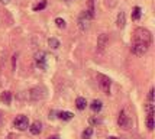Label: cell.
Masks as SVG:
<instances>
[{"instance_id": "1", "label": "cell", "mask_w": 155, "mask_h": 139, "mask_svg": "<svg viewBox=\"0 0 155 139\" xmlns=\"http://www.w3.org/2000/svg\"><path fill=\"white\" fill-rule=\"evenodd\" d=\"M152 42V35L148 29H143V28H138L134 32V41L132 44H145V45H151Z\"/></svg>"}, {"instance_id": "2", "label": "cell", "mask_w": 155, "mask_h": 139, "mask_svg": "<svg viewBox=\"0 0 155 139\" xmlns=\"http://www.w3.org/2000/svg\"><path fill=\"white\" fill-rule=\"evenodd\" d=\"M13 125L18 131H26L28 127H29V119H28L25 114H19V116H16Z\"/></svg>"}, {"instance_id": "3", "label": "cell", "mask_w": 155, "mask_h": 139, "mask_svg": "<svg viewBox=\"0 0 155 139\" xmlns=\"http://www.w3.org/2000/svg\"><path fill=\"white\" fill-rule=\"evenodd\" d=\"M97 80H99V86L103 91L109 94L110 93V86H112V80L109 78L107 75H103V74H97Z\"/></svg>"}, {"instance_id": "4", "label": "cell", "mask_w": 155, "mask_h": 139, "mask_svg": "<svg viewBox=\"0 0 155 139\" xmlns=\"http://www.w3.org/2000/svg\"><path fill=\"white\" fill-rule=\"evenodd\" d=\"M117 123H119V126L123 127V129H129V127L132 126V120H130V117L126 114V110H122V112L119 113Z\"/></svg>"}, {"instance_id": "5", "label": "cell", "mask_w": 155, "mask_h": 139, "mask_svg": "<svg viewBox=\"0 0 155 139\" xmlns=\"http://www.w3.org/2000/svg\"><path fill=\"white\" fill-rule=\"evenodd\" d=\"M148 49H149V45H145V44H132V46H130L132 54H135L138 57H142L143 54H147Z\"/></svg>"}, {"instance_id": "6", "label": "cell", "mask_w": 155, "mask_h": 139, "mask_svg": "<svg viewBox=\"0 0 155 139\" xmlns=\"http://www.w3.org/2000/svg\"><path fill=\"white\" fill-rule=\"evenodd\" d=\"M35 64L41 70H47V55H45V52L39 51V52L35 54Z\"/></svg>"}, {"instance_id": "7", "label": "cell", "mask_w": 155, "mask_h": 139, "mask_svg": "<svg viewBox=\"0 0 155 139\" xmlns=\"http://www.w3.org/2000/svg\"><path fill=\"white\" fill-rule=\"evenodd\" d=\"M90 18H88V15L86 12H83L81 16L78 18V26H80L81 31H87L88 28H90Z\"/></svg>"}, {"instance_id": "8", "label": "cell", "mask_w": 155, "mask_h": 139, "mask_svg": "<svg viewBox=\"0 0 155 139\" xmlns=\"http://www.w3.org/2000/svg\"><path fill=\"white\" fill-rule=\"evenodd\" d=\"M107 45H109V36L106 33H101L100 36H99V39H97V51L103 52Z\"/></svg>"}, {"instance_id": "9", "label": "cell", "mask_w": 155, "mask_h": 139, "mask_svg": "<svg viewBox=\"0 0 155 139\" xmlns=\"http://www.w3.org/2000/svg\"><path fill=\"white\" fill-rule=\"evenodd\" d=\"M28 129L31 131V133H32V135H39L41 131H42V123L36 120V122H34V123H32V125L29 126Z\"/></svg>"}, {"instance_id": "10", "label": "cell", "mask_w": 155, "mask_h": 139, "mask_svg": "<svg viewBox=\"0 0 155 139\" xmlns=\"http://www.w3.org/2000/svg\"><path fill=\"white\" fill-rule=\"evenodd\" d=\"M84 12L88 15V18H90V19H93V18H94V12H96L94 0H87V9H86Z\"/></svg>"}, {"instance_id": "11", "label": "cell", "mask_w": 155, "mask_h": 139, "mask_svg": "<svg viewBox=\"0 0 155 139\" xmlns=\"http://www.w3.org/2000/svg\"><path fill=\"white\" fill-rule=\"evenodd\" d=\"M126 25V16H125V12H119L117 15V19H116V26L117 28H123Z\"/></svg>"}, {"instance_id": "12", "label": "cell", "mask_w": 155, "mask_h": 139, "mask_svg": "<svg viewBox=\"0 0 155 139\" xmlns=\"http://www.w3.org/2000/svg\"><path fill=\"white\" fill-rule=\"evenodd\" d=\"M0 100L5 103V104H10V101H12V93L10 91H5V93H2V96H0Z\"/></svg>"}, {"instance_id": "13", "label": "cell", "mask_w": 155, "mask_h": 139, "mask_svg": "<svg viewBox=\"0 0 155 139\" xmlns=\"http://www.w3.org/2000/svg\"><path fill=\"white\" fill-rule=\"evenodd\" d=\"M75 106H77L78 110H84L86 106H87V100L84 99V97H77V100H75Z\"/></svg>"}, {"instance_id": "14", "label": "cell", "mask_w": 155, "mask_h": 139, "mask_svg": "<svg viewBox=\"0 0 155 139\" xmlns=\"http://www.w3.org/2000/svg\"><path fill=\"white\" fill-rule=\"evenodd\" d=\"M58 117H60L61 120H71L74 117V114L71 112H60L58 113Z\"/></svg>"}, {"instance_id": "15", "label": "cell", "mask_w": 155, "mask_h": 139, "mask_svg": "<svg viewBox=\"0 0 155 139\" xmlns=\"http://www.w3.org/2000/svg\"><path fill=\"white\" fill-rule=\"evenodd\" d=\"M90 107H91V110H93V112H100L101 110V101L100 100H93V101H91V104H90Z\"/></svg>"}, {"instance_id": "16", "label": "cell", "mask_w": 155, "mask_h": 139, "mask_svg": "<svg viewBox=\"0 0 155 139\" xmlns=\"http://www.w3.org/2000/svg\"><path fill=\"white\" fill-rule=\"evenodd\" d=\"M139 18H141V7L136 6L132 10V20H139Z\"/></svg>"}, {"instance_id": "17", "label": "cell", "mask_w": 155, "mask_h": 139, "mask_svg": "<svg viewBox=\"0 0 155 139\" xmlns=\"http://www.w3.org/2000/svg\"><path fill=\"white\" fill-rule=\"evenodd\" d=\"M48 45L51 46L52 49H57V48H60V41L57 38H49L48 39Z\"/></svg>"}, {"instance_id": "18", "label": "cell", "mask_w": 155, "mask_h": 139, "mask_svg": "<svg viewBox=\"0 0 155 139\" xmlns=\"http://www.w3.org/2000/svg\"><path fill=\"white\" fill-rule=\"evenodd\" d=\"M91 135H93V127H87L84 132L81 133V138L83 139H91Z\"/></svg>"}, {"instance_id": "19", "label": "cell", "mask_w": 155, "mask_h": 139, "mask_svg": "<svg viewBox=\"0 0 155 139\" xmlns=\"http://www.w3.org/2000/svg\"><path fill=\"white\" fill-rule=\"evenodd\" d=\"M147 126H148L149 131L154 129V114H148V119H147Z\"/></svg>"}, {"instance_id": "20", "label": "cell", "mask_w": 155, "mask_h": 139, "mask_svg": "<svg viewBox=\"0 0 155 139\" xmlns=\"http://www.w3.org/2000/svg\"><path fill=\"white\" fill-rule=\"evenodd\" d=\"M55 25L60 28V29H65V26H67V25H65V20L61 19V18H57V19H55Z\"/></svg>"}, {"instance_id": "21", "label": "cell", "mask_w": 155, "mask_h": 139, "mask_svg": "<svg viewBox=\"0 0 155 139\" xmlns=\"http://www.w3.org/2000/svg\"><path fill=\"white\" fill-rule=\"evenodd\" d=\"M45 6H47V2H45V0H42L41 3H38V5L34 7V10L35 12H39V10H42V9H45Z\"/></svg>"}, {"instance_id": "22", "label": "cell", "mask_w": 155, "mask_h": 139, "mask_svg": "<svg viewBox=\"0 0 155 139\" xmlns=\"http://www.w3.org/2000/svg\"><path fill=\"white\" fill-rule=\"evenodd\" d=\"M9 2H10V0H0V3H3V5H7Z\"/></svg>"}, {"instance_id": "23", "label": "cell", "mask_w": 155, "mask_h": 139, "mask_svg": "<svg viewBox=\"0 0 155 139\" xmlns=\"http://www.w3.org/2000/svg\"><path fill=\"white\" fill-rule=\"evenodd\" d=\"M107 139H119V138H116V136H109Z\"/></svg>"}, {"instance_id": "24", "label": "cell", "mask_w": 155, "mask_h": 139, "mask_svg": "<svg viewBox=\"0 0 155 139\" xmlns=\"http://www.w3.org/2000/svg\"><path fill=\"white\" fill-rule=\"evenodd\" d=\"M49 139H58V138H55V136H52V138H49Z\"/></svg>"}, {"instance_id": "25", "label": "cell", "mask_w": 155, "mask_h": 139, "mask_svg": "<svg viewBox=\"0 0 155 139\" xmlns=\"http://www.w3.org/2000/svg\"><path fill=\"white\" fill-rule=\"evenodd\" d=\"M65 2H70V0H65Z\"/></svg>"}]
</instances>
